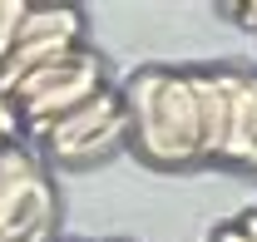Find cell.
Returning a JSON list of instances; mask_svg holds the SVG:
<instances>
[{"label":"cell","mask_w":257,"mask_h":242,"mask_svg":"<svg viewBox=\"0 0 257 242\" xmlns=\"http://www.w3.org/2000/svg\"><path fill=\"white\" fill-rule=\"evenodd\" d=\"M124 104V129L128 149L159 168H188L203 163V124H198V99H193L188 69H168L149 64L139 74H128L119 89Z\"/></svg>","instance_id":"cell-1"},{"label":"cell","mask_w":257,"mask_h":242,"mask_svg":"<svg viewBox=\"0 0 257 242\" xmlns=\"http://www.w3.org/2000/svg\"><path fill=\"white\" fill-rule=\"evenodd\" d=\"M60 198L45 158L25 139H0V237L10 242H55Z\"/></svg>","instance_id":"cell-2"},{"label":"cell","mask_w":257,"mask_h":242,"mask_svg":"<svg viewBox=\"0 0 257 242\" xmlns=\"http://www.w3.org/2000/svg\"><path fill=\"white\" fill-rule=\"evenodd\" d=\"M124 139H128V129H124L119 89H104L99 99H89L84 109H74V114H64V119L50 124V129L35 139V153H40V158H55L64 168H89L99 158H109Z\"/></svg>","instance_id":"cell-3"},{"label":"cell","mask_w":257,"mask_h":242,"mask_svg":"<svg viewBox=\"0 0 257 242\" xmlns=\"http://www.w3.org/2000/svg\"><path fill=\"white\" fill-rule=\"evenodd\" d=\"M223 89H227V119H223L218 163L257 173V74L237 69V64H223Z\"/></svg>","instance_id":"cell-4"},{"label":"cell","mask_w":257,"mask_h":242,"mask_svg":"<svg viewBox=\"0 0 257 242\" xmlns=\"http://www.w3.org/2000/svg\"><path fill=\"white\" fill-rule=\"evenodd\" d=\"M227 20H237V25H247V30L257 35V5H223Z\"/></svg>","instance_id":"cell-5"},{"label":"cell","mask_w":257,"mask_h":242,"mask_svg":"<svg viewBox=\"0 0 257 242\" xmlns=\"http://www.w3.org/2000/svg\"><path fill=\"white\" fill-rule=\"evenodd\" d=\"M0 242H10V237H0Z\"/></svg>","instance_id":"cell-6"}]
</instances>
